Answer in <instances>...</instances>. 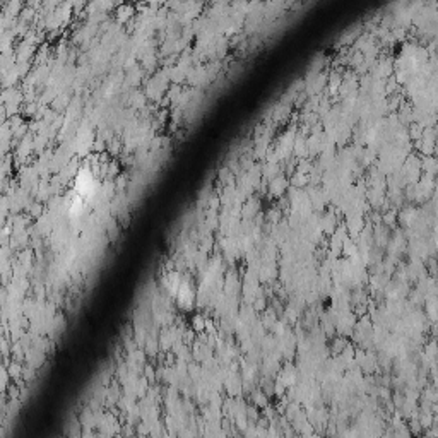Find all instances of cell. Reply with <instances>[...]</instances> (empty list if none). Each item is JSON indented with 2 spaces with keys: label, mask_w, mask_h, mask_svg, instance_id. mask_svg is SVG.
<instances>
[{
  "label": "cell",
  "mask_w": 438,
  "mask_h": 438,
  "mask_svg": "<svg viewBox=\"0 0 438 438\" xmlns=\"http://www.w3.org/2000/svg\"><path fill=\"white\" fill-rule=\"evenodd\" d=\"M93 189H95V180L86 173H82L77 180V192L81 195H89V193H93Z\"/></svg>",
  "instance_id": "1"
}]
</instances>
